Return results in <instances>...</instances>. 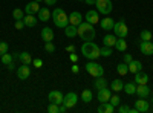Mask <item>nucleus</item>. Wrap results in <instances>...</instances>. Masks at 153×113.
<instances>
[{
    "mask_svg": "<svg viewBox=\"0 0 153 113\" xmlns=\"http://www.w3.org/2000/svg\"><path fill=\"white\" fill-rule=\"evenodd\" d=\"M48 98H49V103H54L57 106H61L63 103H65V95H63L60 90H52Z\"/></svg>",
    "mask_w": 153,
    "mask_h": 113,
    "instance_id": "0eeeda50",
    "label": "nucleus"
},
{
    "mask_svg": "<svg viewBox=\"0 0 153 113\" xmlns=\"http://www.w3.org/2000/svg\"><path fill=\"white\" fill-rule=\"evenodd\" d=\"M45 49H46V52L52 54V52L55 51V46H54V43H52V41H46V43H45Z\"/></svg>",
    "mask_w": 153,
    "mask_h": 113,
    "instance_id": "58836bf2",
    "label": "nucleus"
},
{
    "mask_svg": "<svg viewBox=\"0 0 153 113\" xmlns=\"http://www.w3.org/2000/svg\"><path fill=\"white\" fill-rule=\"evenodd\" d=\"M84 18H86V21L87 23H91V24H97L98 21H100V12L98 11H87L86 12V16H84Z\"/></svg>",
    "mask_w": 153,
    "mask_h": 113,
    "instance_id": "9b49d317",
    "label": "nucleus"
},
{
    "mask_svg": "<svg viewBox=\"0 0 153 113\" xmlns=\"http://www.w3.org/2000/svg\"><path fill=\"white\" fill-rule=\"evenodd\" d=\"M117 70L120 75H126L127 72H129V64L127 63H120V64L117 66Z\"/></svg>",
    "mask_w": 153,
    "mask_h": 113,
    "instance_id": "2f4dec72",
    "label": "nucleus"
},
{
    "mask_svg": "<svg viewBox=\"0 0 153 113\" xmlns=\"http://www.w3.org/2000/svg\"><path fill=\"white\" fill-rule=\"evenodd\" d=\"M92 98H94V95H92V92L89 90V89L83 90V93H81V99H83V103H91V101H92Z\"/></svg>",
    "mask_w": 153,
    "mask_h": 113,
    "instance_id": "7c9ffc66",
    "label": "nucleus"
},
{
    "mask_svg": "<svg viewBox=\"0 0 153 113\" xmlns=\"http://www.w3.org/2000/svg\"><path fill=\"white\" fill-rule=\"evenodd\" d=\"M23 21H25V26H28V28L37 26V17H34V14H26L23 17Z\"/></svg>",
    "mask_w": 153,
    "mask_h": 113,
    "instance_id": "412c9836",
    "label": "nucleus"
},
{
    "mask_svg": "<svg viewBox=\"0 0 153 113\" xmlns=\"http://www.w3.org/2000/svg\"><path fill=\"white\" fill-rule=\"evenodd\" d=\"M95 6H97V11L101 12V14H110L112 9H113V5H112V0H97L95 2Z\"/></svg>",
    "mask_w": 153,
    "mask_h": 113,
    "instance_id": "39448f33",
    "label": "nucleus"
},
{
    "mask_svg": "<svg viewBox=\"0 0 153 113\" xmlns=\"http://www.w3.org/2000/svg\"><path fill=\"white\" fill-rule=\"evenodd\" d=\"M66 110H68V107H66V106H65V104H61V107H60V109H58V113H65V112H66Z\"/></svg>",
    "mask_w": 153,
    "mask_h": 113,
    "instance_id": "de8ad7c7",
    "label": "nucleus"
},
{
    "mask_svg": "<svg viewBox=\"0 0 153 113\" xmlns=\"http://www.w3.org/2000/svg\"><path fill=\"white\" fill-rule=\"evenodd\" d=\"M29 75H31V69H29L28 64H23V66H20V67L17 69V77H19L20 80H28Z\"/></svg>",
    "mask_w": 153,
    "mask_h": 113,
    "instance_id": "ddd939ff",
    "label": "nucleus"
},
{
    "mask_svg": "<svg viewBox=\"0 0 153 113\" xmlns=\"http://www.w3.org/2000/svg\"><path fill=\"white\" fill-rule=\"evenodd\" d=\"M43 2H45L46 5H55V3H57V0H43Z\"/></svg>",
    "mask_w": 153,
    "mask_h": 113,
    "instance_id": "09e8293b",
    "label": "nucleus"
},
{
    "mask_svg": "<svg viewBox=\"0 0 153 113\" xmlns=\"http://www.w3.org/2000/svg\"><path fill=\"white\" fill-rule=\"evenodd\" d=\"M65 34H66V37H69V38H72V37H75V35H78V31H76V26H74V24H68V26L65 28Z\"/></svg>",
    "mask_w": 153,
    "mask_h": 113,
    "instance_id": "cd10ccee",
    "label": "nucleus"
},
{
    "mask_svg": "<svg viewBox=\"0 0 153 113\" xmlns=\"http://www.w3.org/2000/svg\"><path fill=\"white\" fill-rule=\"evenodd\" d=\"M69 23L74 24V26H78L80 23H83V16L80 14L78 11H74L72 14L69 16Z\"/></svg>",
    "mask_w": 153,
    "mask_h": 113,
    "instance_id": "a211bd4d",
    "label": "nucleus"
},
{
    "mask_svg": "<svg viewBox=\"0 0 153 113\" xmlns=\"http://www.w3.org/2000/svg\"><path fill=\"white\" fill-rule=\"evenodd\" d=\"M35 2H38V3H40V2H43V0H35Z\"/></svg>",
    "mask_w": 153,
    "mask_h": 113,
    "instance_id": "864d4df0",
    "label": "nucleus"
},
{
    "mask_svg": "<svg viewBox=\"0 0 153 113\" xmlns=\"http://www.w3.org/2000/svg\"><path fill=\"white\" fill-rule=\"evenodd\" d=\"M8 49H9V46H8L6 41H0V57H2L3 54H6Z\"/></svg>",
    "mask_w": 153,
    "mask_h": 113,
    "instance_id": "4c0bfd02",
    "label": "nucleus"
},
{
    "mask_svg": "<svg viewBox=\"0 0 153 113\" xmlns=\"http://www.w3.org/2000/svg\"><path fill=\"white\" fill-rule=\"evenodd\" d=\"M152 32L150 31H147V29H144V31H141V34H139V38H141V41H149V40H152Z\"/></svg>",
    "mask_w": 153,
    "mask_h": 113,
    "instance_id": "473e14b6",
    "label": "nucleus"
},
{
    "mask_svg": "<svg viewBox=\"0 0 153 113\" xmlns=\"http://www.w3.org/2000/svg\"><path fill=\"white\" fill-rule=\"evenodd\" d=\"M113 34L117 37H121V38H126L127 34H129V29H127V24L124 20H120L113 24Z\"/></svg>",
    "mask_w": 153,
    "mask_h": 113,
    "instance_id": "423d86ee",
    "label": "nucleus"
},
{
    "mask_svg": "<svg viewBox=\"0 0 153 113\" xmlns=\"http://www.w3.org/2000/svg\"><path fill=\"white\" fill-rule=\"evenodd\" d=\"M81 54H83L87 60H97L98 57H101L100 47H98L94 41H84L83 46H81Z\"/></svg>",
    "mask_w": 153,
    "mask_h": 113,
    "instance_id": "f03ea898",
    "label": "nucleus"
},
{
    "mask_svg": "<svg viewBox=\"0 0 153 113\" xmlns=\"http://www.w3.org/2000/svg\"><path fill=\"white\" fill-rule=\"evenodd\" d=\"M25 28V21L23 20H16V29H23Z\"/></svg>",
    "mask_w": 153,
    "mask_h": 113,
    "instance_id": "37998d69",
    "label": "nucleus"
},
{
    "mask_svg": "<svg viewBox=\"0 0 153 113\" xmlns=\"http://www.w3.org/2000/svg\"><path fill=\"white\" fill-rule=\"evenodd\" d=\"M86 70H87L89 75H92L94 78H98V77H103V75H104L103 66L98 64V63H95V61H89L86 64Z\"/></svg>",
    "mask_w": 153,
    "mask_h": 113,
    "instance_id": "20e7f679",
    "label": "nucleus"
},
{
    "mask_svg": "<svg viewBox=\"0 0 153 113\" xmlns=\"http://www.w3.org/2000/svg\"><path fill=\"white\" fill-rule=\"evenodd\" d=\"M103 43H104V46H107V47H113L115 43H117V35H113V34H107V35H104Z\"/></svg>",
    "mask_w": 153,
    "mask_h": 113,
    "instance_id": "4be33fe9",
    "label": "nucleus"
},
{
    "mask_svg": "<svg viewBox=\"0 0 153 113\" xmlns=\"http://www.w3.org/2000/svg\"><path fill=\"white\" fill-rule=\"evenodd\" d=\"M14 66H16V64H14V61H12V63H9V64H8V69H9V70H14Z\"/></svg>",
    "mask_w": 153,
    "mask_h": 113,
    "instance_id": "3c124183",
    "label": "nucleus"
},
{
    "mask_svg": "<svg viewBox=\"0 0 153 113\" xmlns=\"http://www.w3.org/2000/svg\"><path fill=\"white\" fill-rule=\"evenodd\" d=\"M40 11V3L38 2H29L26 6H25V12H26V14H37V12Z\"/></svg>",
    "mask_w": 153,
    "mask_h": 113,
    "instance_id": "f3484780",
    "label": "nucleus"
},
{
    "mask_svg": "<svg viewBox=\"0 0 153 113\" xmlns=\"http://www.w3.org/2000/svg\"><path fill=\"white\" fill-rule=\"evenodd\" d=\"M123 90H124L127 95H135V92H136V84H135V83H127V84H124Z\"/></svg>",
    "mask_w": 153,
    "mask_h": 113,
    "instance_id": "c85d7f7f",
    "label": "nucleus"
},
{
    "mask_svg": "<svg viewBox=\"0 0 153 113\" xmlns=\"http://www.w3.org/2000/svg\"><path fill=\"white\" fill-rule=\"evenodd\" d=\"M113 20L110 17H104L103 20H101V28H103L104 31H112L113 29Z\"/></svg>",
    "mask_w": 153,
    "mask_h": 113,
    "instance_id": "393cba45",
    "label": "nucleus"
},
{
    "mask_svg": "<svg viewBox=\"0 0 153 113\" xmlns=\"http://www.w3.org/2000/svg\"><path fill=\"white\" fill-rule=\"evenodd\" d=\"M76 31H78V37L83 40V41H94L95 38V28L94 24L87 23V21H83L76 26Z\"/></svg>",
    "mask_w": 153,
    "mask_h": 113,
    "instance_id": "f257e3e1",
    "label": "nucleus"
},
{
    "mask_svg": "<svg viewBox=\"0 0 153 113\" xmlns=\"http://www.w3.org/2000/svg\"><path fill=\"white\" fill-rule=\"evenodd\" d=\"M84 2H86L87 5H95V2H97V0H84Z\"/></svg>",
    "mask_w": 153,
    "mask_h": 113,
    "instance_id": "603ef678",
    "label": "nucleus"
},
{
    "mask_svg": "<svg viewBox=\"0 0 153 113\" xmlns=\"http://www.w3.org/2000/svg\"><path fill=\"white\" fill-rule=\"evenodd\" d=\"M133 83L135 84H147L149 83V75L144 73V72H136L135 73V78H133Z\"/></svg>",
    "mask_w": 153,
    "mask_h": 113,
    "instance_id": "2eb2a0df",
    "label": "nucleus"
},
{
    "mask_svg": "<svg viewBox=\"0 0 153 113\" xmlns=\"http://www.w3.org/2000/svg\"><path fill=\"white\" fill-rule=\"evenodd\" d=\"M139 98H147L150 95V89L147 87V84H136V92H135Z\"/></svg>",
    "mask_w": 153,
    "mask_h": 113,
    "instance_id": "4468645a",
    "label": "nucleus"
},
{
    "mask_svg": "<svg viewBox=\"0 0 153 113\" xmlns=\"http://www.w3.org/2000/svg\"><path fill=\"white\" fill-rule=\"evenodd\" d=\"M118 112L120 113H130V107L127 104H120L118 106Z\"/></svg>",
    "mask_w": 153,
    "mask_h": 113,
    "instance_id": "ea45409f",
    "label": "nucleus"
},
{
    "mask_svg": "<svg viewBox=\"0 0 153 113\" xmlns=\"http://www.w3.org/2000/svg\"><path fill=\"white\" fill-rule=\"evenodd\" d=\"M94 86H95L97 90H100V89H103V87H107V81H106V78H103V77H98V78H95Z\"/></svg>",
    "mask_w": 153,
    "mask_h": 113,
    "instance_id": "c756f323",
    "label": "nucleus"
},
{
    "mask_svg": "<svg viewBox=\"0 0 153 113\" xmlns=\"http://www.w3.org/2000/svg\"><path fill=\"white\" fill-rule=\"evenodd\" d=\"M58 109H60V107H58L57 104L51 103V104H49V107H48V112H49V113H58Z\"/></svg>",
    "mask_w": 153,
    "mask_h": 113,
    "instance_id": "a19ab883",
    "label": "nucleus"
},
{
    "mask_svg": "<svg viewBox=\"0 0 153 113\" xmlns=\"http://www.w3.org/2000/svg\"><path fill=\"white\" fill-rule=\"evenodd\" d=\"M52 20H54V24L57 28H61L65 29L68 24H69V16H66V12L63 11L61 8H55L54 12H52Z\"/></svg>",
    "mask_w": 153,
    "mask_h": 113,
    "instance_id": "7ed1b4c3",
    "label": "nucleus"
},
{
    "mask_svg": "<svg viewBox=\"0 0 153 113\" xmlns=\"http://www.w3.org/2000/svg\"><path fill=\"white\" fill-rule=\"evenodd\" d=\"M139 51H141L143 55H153V43H152V40L139 43Z\"/></svg>",
    "mask_w": 153,
    "mask_h": 113,
    "instance_id": "1a4fd4ad",
    "label": "nucleus"
},
{
    "mask_svg": "<svg viewBox=\"0 0 153 113\" xmlns=\"http://www.w3.org/2000/svg\"><path fill=\"white\" fill-rule=\"evenodd\" d=\"M40 35H42V40L45 43L54 40V31H52V28H43L42 32H40Z\"/></svg>",
    "mask_w": 153,
    "mask_h": 113,
    "instance_id": "dca6fc26",
    "label": "nucleus"
},
{
    "mask_svg": "<svg viewBox=\"0 0 153 113\" xmlns=\"http://www.w3.org/2000/svg\"><path fill=\"white\" fill-rule=\"evenodd\" d=\"M97 110H98V113H113L115 107H113L109 101H106V103H101Z\"/></svg>",
    "mask_w": 153,
    "mask_h": 113,
    "instance_id": "aec40b11",
    "label": "nucleus"
},
{
    "mask_svg": "<svg viewBox=\"0 0 153 113\" xmlns=\"http://www.w3.org/2000/svg\"><path fill=\"white\" fill-rule=\"evenodd\" d=\"M66 51H68V52H71V54H72V52H75V47H74V46H72V44H71V46H68V47H66Z\"/></svg>",
    "mask_w": 153,
    "mask_h": 113,
    "instance_id": "8fccbe9b",
    "label": "nucleus"
},
{
    "mask_svg": "<svg viewBox=\"0 0 153 113\" xmlns=\"http://www.w3.org/2000/svg\"><path fill=\"white\" fill-rule=\"evenodd\" d=\"M0 60H2V63H3V64H9V63H12V61H14V55H11V54H3L2 57H0Z\"/></svg>",
    "mask_w": 153,
    "mask_h": 113,
    "instance_id": "72a5a7b5",
    "label": "nucleus"
},
{
    "mask_svg": "<svg viewBox=\"0 0 153 113\" xmlns=\"http://www.w3.org/2000/svg\"><path fill=\"white\" fill-rule=\"evenodd\" d=\"M135 109L138 112H141V113H147L149 109H150V103L146 101V98H139L138 101L135 103Z\"/></svg>",
    "mask_w": 153,
    "mask_h": 113,
    "instance_id": "9d476101",
    "label": "nucleus"
},
{
    "mask_svg": "<svg viewBox=\"0 0 153 113\" xmlns=\"http://www.w3.org/2000/svg\"><path fill=\"white\" fill-rule=\"evenodd\" d=\"M110 96H112V92L107 89V87H103V89H100V90H98V95H97V98H98V101H100V103H106V101H109Z\"/></svg>",
    "mask_w": 153,
    "mask_h": 113,
    "instance_id": "f8f14e48",
    "label": "nucleus"
},
{
    "mask_svg": "<svg viewBox=\"0 0 153 113\" xmlns=\"http://www.w3.org/2000/svg\"><path fill=\"white\" fill-rule=\"evenodd\" d=\"M115 49L120 52H126V49H127V41L126 38H121V37H118L117 38V43H115Z\"/></svg>",
    "mask_w": 153,
    "mask_h": 113,
    "instance_id": "a878e982",
    "label": "nucleus"
},
{
    "mask_svg": "<svg viewBox=\"0 0 153 113\" xmlns=\"http://www.w3.org/2000/svg\"><path fill=\"white\" fill-rule=\"evenodd\" d=\"M80 2H81V0H80Z\"/></svg>",
    "mask_w": 153,
    "mask_h": 113,
    "instance_id": "5fc2aeb1",
    "label": "nucleus"
},
{
    "mask_svg": "<svg viewBox=\"0 0 153 113\" xmlns=\"http://www.w3.org/2000/svg\"><path fill=\"white\" fill-rule=\"evenodd\" d=\"M69 58H71V61H72V63H78V55L74 54V52L71 54V57H69Z\"/></svg>",
    "mask_w": 153,
    "mask_h": 113,
    "instance_id": "a18cd8bd",
    "label": "nucleus"
},
{
    "mask_svg": "<svg viewBox=\"0 0 153 113\" xmlns=\"http://www.w3.org/2000/svg\"><path fill=\"white\" fill-rule=\"evenodd\" d=\"M123 87H124V83H123L120 78H117V80H113V81H112V84H110V90H113V92H121V90H123Z\"/></svg>",
    "mask_w": 153,
    "mask_h": 113,
    "instance_id": "bb28decb",
    "label": "nucleus"
},
{
    "mask_svg": "<svg viewBox=\"0 0 153 113\" xmlns=\"http://www.w3.org/2000/svg\"><path fill=\"white\" fill-rule=\"evenodd\" d=\"M32 64H34L37 69H40V67L43 66V61H42L40 58H35V60H32Z\"/></svg>",
    "mask_w": 153,
    "mask_h": 113,
    "instance_id": "79ce46f5",
    "label": "nucleus"
},
{
    "mask_svg": "<svg viewBox=\"0 0 153 113\" xmlns=\"http://www.w3.org/2000/svg\"><path fill=\"white\" fill-rule=\"evenodd\" d=\"M100 54H101V57H110L112 55V47H101L100 49Z\"/></svg>",
    "mask_w": 153,
    "mask_h": 113,
    "instance_id": "e433bc0d",
    "label": "nucleus"
},
{
    "mask_svg": "<svg viewBox=\"0 0 153 113\" xmlns=\"http://www.w3.org/2000/svg\"><path fill=\"white\" fill-rule=\"evenodd\" d=\"M76 101H78V96H76V93L75 92H68L66 95H65V104L68 109H71V107H74V106H76Z\"/></svg>",
    "mask_w": 153,
    "mask_h": 113,
    "instance_id": "6e6552de",
    "label": "nucleus"
},
{
    "mask_svg": "<svg viewBox=\"0 0 153 113\" xmlns=\"http://www.w3.org/2000/svg\"><path fill=\"white\" fill-rule=\"evenodd\" d=\"M109 103H110L113 107H118V106L121 104V98H120L118 95H112L110 99H109Z\"/></svg>",
    "mask_w": 153,
    "mask_h": 113,
    "instance_id": "f704fd0d",
    "label": "nucleus"
},
{
    "mask_svg": "<svg viewBox=\"0 0 153 113\" xmlns=\"http://www.w3.org/2000/svg\"><path fill=\"white\" fill-rule=\"evenodd\" d=\"M72 72H74V73H78V72H80V67L76 66V63H75V64L72 66Z\"/></svg>",
    "mask_w": 153,
    "mask_h": 113,
    "instance_id": "49530a36",
    "label": "nucleus"
},
{
    "mask_svg": "<svg viewBox=\"0 0 153 113\" xmlns=\"http://www.w3.org/2000/svg\"><path fill=\"white\" fill-rule=\"evenodd\" d=\"M12 17H14L16 20H23V17H25V14H23V11H22V9H19V8H16L14 11H12Z\"/></svg>",
    "mask_w": 153,
    "mask_h": 113,
    "instance_id": "c9c22d12",
    "label": "nucleus"
},
{
    "mask_svg": "<svg viewBox=\"0 0 153 113\" xmlns=\"http://www.w3.org/2000/svg\"><path fill=\"white\" fill-rule=\"evenodd\" d=\"M141 69H143V64H141V61L132 60V61L129 63V72H132V73H136V72H139Z\"/></svg>",
    "mask_w": 153,
    "mask_h": 113,
    "instance_id": "b1692460",
    "label": "nucleus"
},
{
    "mask_svg": "<svg viewBox=\"0 0 153 113\" xmlns=\"http://www.w3.org/2000/svg\"><path fill=\"white\" fill-rule=\"evenodd\" d=\"M38 14V18H40V21H48L51 18V11L48 8H40V11L37 12Z\"/></svg>",
    "mask_w": 153,
    "mask_h": 113,
    "instance_id": "5701e85b",
    "label": "nucleus"
},
{
    "mask_svg": "<svg viewBox=\"0 0 153 113\" xmlns=\"http://www.w3.org/2000/svg\"><path fill=\"white\" fill-rule=\"evenodd\" d=\"M14 57L22 61V64H28V66H29L31 63H32V57H31L29 52H20V54H16Z\"/></svg>",
    "mask_w": 153,
    "mask_h": 113,
    "instance_id": "6ab92c4d",
    "label": "nucleus"
},
{
    "mask_svg": "<svg viewBox=\"0 0 153 113\" xmlns=\"http://www.w3.org/2000/svg\"><path fill=\"white\" fill-rule=\"evenodd\" d=\"M132 60H133V57H132L130 54H124V63H127V64H129Z\"/></svg>",
    "mask_w": 153,
    "mask_h": 113,
    "instance_id": "c03bdc74",
    "label": "nucleus"
}]
</instances>
